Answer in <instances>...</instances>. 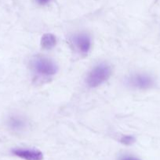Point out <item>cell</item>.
I'll return each mask as SVG.
<instances>
[{"label":"cell","instance_id":"6da1fadb","mask_svg":"<svg viewBox=\"0 0 160 160\" xmlns=\"http://www.w3.org/2000/svg\"><path fill=\"white\" fill-rule=\"evenodd\" d=\"M111 73L109 64L106 62L97 64L86 74V84L90 88H96L106 82L111 77Z\"/></svg>","mask_w":160,"mask_h":160},{"label":"cell","instance_id":"7a4b0ae2","mask_svg":"<svg viewBox=\"0 0 160 160\" xmlns=\"http://www.w3.org/2000/svg\"><path fill=\"white\" fill-rule=\"evenodd\" d=\"M31 69L35 74L42 78H49L56 74L58 66L54 60L45 56H35L31 60Z\"/></svg>","mask_w":160,"mask_h":160},{"label":"cell","instance_id":"3957f363","mask_svg":"<svg viewBox=\"0 0 160 160\" xmlns=\"http://www.w3.org/2000/svg\"><path fill=\"white\" fill-rule=\"evenodd\" d=\"M126 84L133 89L145 90L154 85V79L147 73H136L126 78Z\"/></svg>","mask_w":160,"mask_h":160},{"label":"cell","instance_id":"277c9868","mask_svg":"<svg viewBox=\"0 0 160 160\" xmlns=\"http://www.w3.org/2000/svg\"><path fill=\"white\" fill-rule=\"evenodd\" d=\"M75 49L82 55H87L92 48V38L86 32H78L72 38Z\"/></svg>","mask_w":160,"mask_h":160},{"label":"cell","instance_id":"5b68a950","mask_svg":"<svg viewBox=\"0 0 160 160\" xmlns=\"http://www.w3.org/2000/svg\"><path fill=\"white\" fill-rule=\"evenodd\" d=\"M14 156L24 160H42L43 154L41 151L34 148H14L12 150Z\"/></svg>","mask_w":160,"mask_h":160},{"label":"cell","instance_id":"8992f818","mask_svg":"<svg viewBox=\"0 0 160 160\" xmlns=\"http://www.w3.org/2000/svg\"><path fill=\"white\" fill-rule=\"evenodd\" d=\"M8 126L12 131L20 132L28 128V121L23 116L13 115L8 120Z\"/></svg>","mask_w":160,"mask_h":160},{"label":"cell","instance_id":"52a82bcc","mask_svg":"<svg viewBox=\"0 0 160 160\" xmlns=\"http://www.w3.org/2000/svg\"><path fill=\"white\" fill-rule=\"evenodd\" d=\"M56 45V38L51 33H46L42 36L41 46L45 50H50L54 48Z\"/></svg>","mask_w":160,"mask_h":160},{"label":"cell","instance_id":"ba28073f","mask_svg":"<svg viewBox=\"0 0 160 160\" xmlns=\"http://www.w3.org/2000/svg\"><path fill=\"white\" fill-rule=\"evenodd\" d=\"M136 141V138L133 135H123L121 137L120 142L125 145H130L133 144Z\"/></svg>","mask_w":160,"mask_h":160},{"label":"cell","instance_id":"9c48e42d","mask_svg":"<svg viewBox=\"0 0 160 160\" xmlns=\"http://www.w3.org/2000/svg\"><path fill=\"white\" fill-rule=\"evenodd\" d=\"M35 2L40 6H45L50 2V0H35Z\"/></svg>","mask_w":160,"mask_h":160},{"label":"cell","instance_id":"30bf717a","mask_svg":"<svg viewBox=\"0 0 160 160\" xmlns=\"http://www.w3.org/2000/svg\"><path fill=\"white\" fill-rule=\"evenodd\" d=\"M121 160H140V159H136V158H133V157H130V156H126V157L122 158Z\"/></svg>","mask_w":160,"mask_h":160}]
</instances>
